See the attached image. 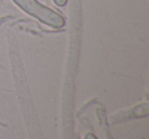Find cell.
I'll use <instances>...</instances> for the list:
<instances>
[{"instance_id": "1", "label": "cell", "mask_w": 149, "mask_h": 139, "mask_svg": "<svg viewBox=\"0 0 149 139\" xmlns=\"http://www.w3.org/2000/svg\"><path fill=\"white\" fill-rule=\"evenodd\" d=\"M22 9L29 14L37 17L42 23L53 28H61L64 25V19L61 15L45 7L37 0H13Z\"/></svg>"}, {"instance_id": "2", "label": "cell", "mask_w": 149, "mask_h": 139, "mask_svg": "<svg viewBox=\"0 0 149 139\" xmlns=\"http://www.w3.org/2000/svg\"><path fill=\"white\" fill-rule=\"evenodd\" d=\"M54 2H55L58 6H63V5H65V3L68 2V0H54Z\"/></svg>"}, {"instance_id": "3", "label": "cell", "mask_w": 149, "mask_h": 139, "mask_svg": "<svg viewBox=\"0 0 149 139\" xmlns=\"http://www.w3.org/2000/svg\"><path fill=\"white\" fill-rule=\"evenodd\" d=\"M85 139H97V137H96L94 134H92V133H88V134L85 136Z\"/></svg>"}]
</instances>
